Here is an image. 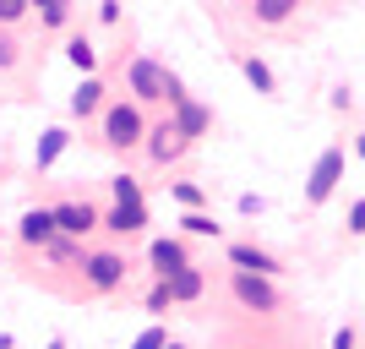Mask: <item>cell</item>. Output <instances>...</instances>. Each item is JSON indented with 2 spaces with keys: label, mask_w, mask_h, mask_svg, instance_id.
Segmentation results:
<instances>
[{
  "label": "cell",
  "mask_w": 365,
  "mask_h": 349,
  "mask_svg": "<svg viewBox=\"0 0 365 349\" xmlns=\"http://www.w3.org/2000/svg\"><path fill=\"white\" fill-rule=\"evenodd\" d=\"M338 175H344V153L327 148V153L317 158V169H311V186H305V197H311V202H327V197H333V186H338Z\"/></svg>",
  "instance_id": "1"
},
{
  "label": "cell",
  "mask_w": 365,
  "mask_h": 349,
  "mask_svg": "<svg viewBox=\"0 0 365 349\" xmlns=\"http://www.w3.org/2000/svg\"><path fill=\"white\" fill-rule=\"evenodd\" d=\"M104 131H109V142L131 148V142L142 137V115H137L131 104H115V109H109V121H104Z\"/></svg>",
  "instance_id": "2"
},
{
  "label": "cell",
  "mask_w": 365,
  "mask_h": 349,
  "mask_svg": "<svg viewBox=\"0 0 365 349\" xmlns=\"http://www.w3.org/2000/svg\"><path fill=\"white\" fill-rule=\"evenodd\" d=\"M131 88H137V98H164L169 93V71L153 61H137L131 66Z\"/></svg>",
  "instance_id": "3"
},
{
  "label": "cell",
  "mask_w": 365,
  "mask_h": 349,
  "mask_svg": "<svg viewBox=\"0 0 365 349\" xmlns=\"http://www.w3.org/2000/svg\"><path fill=\"white\" fill-rule=\"evenodd\" d=\"M93 224H98V213H93L88 202H66V208H55V229H66V235H88Z\"/></svg>",
  "instance_id": "4"
},
{
  "label": "cell",
  "mask_w": 365,
  "mask_h": 349,
  "mask_svg": "<svg viewBox=\"0 0 365 349\" xmlns=\"http://www.w3.org/2000/svg\"><path fill=\"white\" fill-rule=\"evenodd\" d=\"M235 295H240L245 305H257V311H273V305H278V295L267 289V278H257V273H240V278H235Z\"/></svg>",
  "instance_id": "5"
},
{
  "label": "cell",
  "mask_w": 365,
  "mask_h": 349,
  "mask_svg": "<svg viewBox=\"0 0 365 349\" xmlns=\"http://www.w3.org/2000/svg\"><path fill=\"white\" fill-rule=\"evenodd\" d=\"M120 273H125V262L115 257V251H98V257H88V284L115 289V284H120Z\"/></svg>",
  "instance_id": "6"
},
{
  "label": "cell",
  "mask_w": 365,
  "mask_h": 349,
  "mask_svg": "<svg viewBox=\"0 0 365 349\" xmlns=\"http://www.w3.org/2000/svg\"><path fill=\"white\" fill-rule=\"evenodd\" d=\"M153 268H158V273H164V278H175V273H180V268H191V262H185L180 241H153Z\"/></svg>",
  "instance_id": "7"
},
{
  "label": "cell",
  "mask_w": 365,
  "mask_h": 349,
  "mask_svg": "<svg viewBox=\"0 0 365 349\" xmlns=\"http://www.w3.org/2000/svg\"><path fill=\"white\" fill-rule=\"evenodd\" d=\"M229 257H235V268H240V273H273V268H278V262L273 257H267V251H257V246H235V251H229Z\"/></svg>",
  "instance_id": "8"
},
{
  "label": "cell",
  "mask_w": 365,
  "mask_h": 349,
  "mask_svg": "<svg viewBox=\"0 0 365 349\" xmlns=\"http://www.w3.org/2000/svg\"><path fill=\"white\" fill-rule=\"evenodd\" d=\"M22 241L28 246H49L55 241V213H28V218H22Z\"/></svg>",
  "instance_id": "9"
},
{
  "label": "cell",
  "mask_w": 365,
  "mask_h": 349,
  "mask_svg": "<svg viewBox=\"0 0 365 349\" xmlns=\"http://www.w3.org/2000/svg\"><path fill=\"white\" fill-rule=\"evenodd\" d=\"M148 224V208L142 202H115V213H109V229H120V235H131V229Z\"/></svg>",
  "instance_id": "10"
},
{
  "label": "cell",
  "mask_w": 365,
  "mask_h": 349,
  "mask_svg": "<svg viewBox=\"0 0 365 349\" xmlns=\"http://www.w3.org/2000/svg\"><path fill=\"white\" fill-rule=\"evenodd\" d=\"M164 289H169V300H191V295L202 289V273L197 268H180L175 278H164Z\"/></svg>",
  "instance_id": "11"
},
{
  "label": "cell",
  "mask_w": 365,
  "mask_h": 349,
  "mask_svg": "<svg viewBox=\"0 0 365 349\" xmlns=\"http://www.w3.org/2000/svg\"><path fill=\"white\" fill-rule=\"evenodd\" d=\"M98 98H104V88H98V82L88 76V82L71 93V109H76V115H93V109H98Z\"/></svg>",
  "instance_id": "12"
},
{
  "label": "cell",
  "mask_w": 365,
  "mask_h": 349,
  "mask_svg": "<svg viewBox=\"0 0 365 349\" xmlns=\"http://www.w3.org/2000/svg\"><path fill=\"white\" fill-rule=\"evenodd\" d=\"M202 126H207V109H197V104H180V126H175V131H180V137H197Z\"/></svg>",
  "instance_id": "13"
},
{
  "label": "cell",
  "mask_w": 365,
  "mask_h": 349,
  "mask_svg": "<svg viewBox=\"0 0 365 349\" xmlns=\"http://www.w3.org/2000/svg\"><path fill=\"white\" fill-rule=\"evenodd\" d=\"M294 6H300V0H257V16H262V22H284Z\"/></svg>",
  "instance_id": "14"
},
{
  "label": "cell",
  "mask_w": 365,
  "mask_h": 349,
  "mask_svg": "<svg viewBox=\"0 0 365 349\" xmlns=\"http://www.w3.org/2000/svg\"><path fill=\"white\" fill-rule=\"evenodd\" d=\"M61 148H66V131H44V142H38V169L55 164V158H61Z\"/></svg>",
  "instance_id": "15"
},
{
  "label": "cell",
  "mask_w": 365,
  "mask_h": 349,
  "mask_svg": "<svg viewBox=\"0 0 365 349\" xmlns=\"http://www.w3.org/2000/svg\"><path fill=\"white\" fill-rule=\"evenodd\" d=\"M175 137H180V131H169V126H158V131H153V158H169V153H175Z\"/></svg>",
  "instance_id": "16"
},
{
  "label": "cell",
  "mask_w": 365,
  "mask_h": 349,
  "mask_svg": "<svg viewBox=\"0 0 365 349\" xmlns=\"http://www.w3.org/2000/svg\"><path fill=\"white\" fill-rule=\"evenodd\" d=\"M245 76H251V88H257V93H273V71H267L262 61H245Z\"/></svg>",
  "instance_id": "17"
},
{
  "label": "cell",
  "mask_w": 365,
  "mask_h": 349,
  "mask_svg": "<svg viewBox=\"0 0 365 349\" xmlns=\"http://www.w3.org/2000/svg\"><path fill=\"white\" fill-rule=\"evenodd\" d=\"M66 55H71L76 71H93V44H88V39H71V49H66Z\"/></svg>",
  "instance_id": "18"
},
{
  "label": "cell",
  "mask_w": 365,
  "mask_h": 349,
  "mask_svg": "<svg viewBox=\"0 0 365 349\" xmlns=\"http://www.w3.org/2000/svg\"><path fill=\"white\" fill-rule=\"evenodd\" d=\"M115 202H142V191H137V181H131V175H120V181H115Z\"/></svg>",
  "instance_id": "19"
},
{
  "label": "cell",
  "mask_w": 365,
  "mask_h": 349,
  "mask_svg": "<svg viewBox=\"0 0 365 349\" xmlns=\"http://www.w3.org/2000/svg\"><path fill=\"white\" fill-rule=\"evenodd\" d=\"M131 349H169V338H164V328H148V333H142Z\"/></svg>",
  "instance_id": "20"
},
{
  "label": "cell",
  "mask_w": 365,
  "mask_h": 349,
  "mask_svg": "<svg viewBox=\"0 0 365 349\" xmlns=\"http://www.w3.org/2000/svg\"><path fill=\"white\" fill-rule=\"evenodd\" d=\"M185 229H191V235H218V224L207 218V213H191V218H185Z\"/></svg>",
  "instance_id": "21"
},
{
  "label": "cell",
  "mask_w": 365,
  "mask_h": 349,
  "mask_svg": "<svg viewBox=\"0 0 365 349\" xmlns=\"http://www.w3.org/2000/svg\"><path fill=\"white\" fill-rule=\"evenodd\" d=\"M22 11H28V0H0V22H16Z\"/></svg>",
  "instance_id": "22"
},
{
  "label": "cell",
  "mask_w": 365,
  "mask_h": 349,
  "mask_svg": "<svg viewBox=\"0 0 365 349\" xmlns=\"http://www.w3.org/2000/svg\"><path fill=\"white\" fill-rule=\"evenodd\" d=\"M44 22H55V28H61V22H66V0H49V6H44Z\"/></svg>",
  "instance_id": "23"
},
{
  "label": "cell",
  "mask_w": 365,
  "mask_h": 349,
  "mask_svg": "<svg viewBox=\"0 0 365 349\" xmlns=\"http://www.w3.org/2000/svg\"><path fill=\"white\" fill-rule=\"evenodd\" d=\"M349 229H354V235H365V202H354V208H349Z\"/></svg>",
  "instance_id": "24"
},
{
  "label": "cell",
  "mask_w": 365,
  "mask_h": 349,
  "mask_svg": "<svg viewBox=\"0 0 365 349\" xmlns=\"http://www.w3.org/2000/svg\"><path fill=\"white\" fill-rule=\"evenodd\" d=\"M16 61V44H11V39H0V66H11Z\"/></svg>",
  "instance_id": "25"
},
{
  "label": "cell",
  "mask_w": 365,
  "mask_h": 349,
  "mask_svg": "<svg viewBox=\"0 0 365 349\" xmlns=\"http://www.w3.org/2000/svg\"><path fill=\"white\" fill-rule=\"evenodd\" d=\"M333 349H354V338H349V333H338V338H333Z\"/></svg>",
  "instance_id": "26"
},
{
  "label": "cell",
  "mask_w": 365,
  "mask_h": 349,
  "mask_svg": "<svg viewBox=\"0 0 365 349\" xmlns=\"http://www.w3.org/2000/svg\"><path fill=\"white\" fill-rule=\"evenodd\" d=\"M0 349H11V338H6V333H0Z\"/></svg>",
  "instance_id": "27"
},
{
  "label": "cell",
  "mask_w": 365,
  "mask_h": 349,
  "mask_svg": "<svg viewBox=\"0 0 365 349\" xmlns=\"http://www.w3.org/2000/svg\"><path fill=\"white\" fill-rule=\"evenodd\" d=\"M28 6H49V0H28Z\"/></svg>",
  "instance_id": "28"
},
{
  "label": "cell",
  "mask_w": 365,
  "mask_h": 349,
  "mask_svg": "<svg viewBox=\"0 0 365 349\" xmlns=\"http://www.w3.org/2000/svg\"><path fill=\"white\" fill-rule=\"evenodd\" d=\"M360 158H365V137H360Z\"/></svg>",
  "instance_id": "29"
},
{
  "label": "cell",
  "mask_w": 365,
  "mask_h": 349,
  "mask_svg": "<svg viewBox=\"0 0 365 349\" xmlns=\"http://www.w3.org/2000/svg\"><path fill=\"white\" fill-rule=\"evenodd\" d=\"M169 349H180V344H169Z\"/></svg>",
  "instance_id": "30"
}]
</instances>
